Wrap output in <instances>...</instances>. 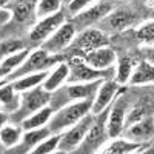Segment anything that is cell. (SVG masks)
Wrapping results in <instances>:
<instances>
[{"instance_id": "34", "label": "cell", "mask_w": 154, "mask_h": 154, "mask_svg": "<svg viewBox=\"0 0 154 154\" xmlns=\"http://www.w3.org/2000/svg\"><path fill=\"white\" fill-rule=\"evenodd\" d=\"M9 19H11V12L9 11H6V9H0V26L2 25H5L6 22H9Z\"/></svg>"}, {"instance_id": "19", "label": "cell", "mask_w": 154, "mask_h": 154, "mask_svg": "<svg viewBox=\"0 0 154 154\" xmlns=\"http://www.w3.org/2000/svg\"><path fill=\"white\" fill-rule=\"evenodd\" d=\"M154 80V71H152V65L148 62H140L136 66L134 71H131L130 79L126 83L130 85H140V83H152Z\"/></svg>"}, {"instance_id": "32", "label": "cell", "mask_w": 154, "mask_h": 154, "mask_svg": "<svg viewBox=\"0 0 154 154\" xmlns=\"http://www.w3.org/2000/svg\"><path fill=\"white\" fill-rule=\"evenodd\" d=\"M136 35H137V38H139L140 42H143V43H152V38H154V25H152V22L143 25V26L136 32Z\"/></svg>"}, {"instance_id": "15", "label": "cell", "mask_w": 154, "mask_h": 154, "mask_svg": "<svg viewBox=\"0 0 154 154\" xmlns=\"http://www.w3.org/2000/svg\"><path fill=\"white\" fill-rule=\"evenodd\" d=\"M134 16L131 14L130 11H123V9H119V11H114V12H108L105 17H102L100 20L103 22L109 29H114V31H120V29H125L128 25H131L134 22Z\"/></svg>"}, {"instance_id": "28", "label": "cell", "mask_w": 154, "mask_h": 154, "mask_svg": "<svg viewBox=\"0 0 154 154\" xmlns=\"http://www.w3.org/2000/svg\"><path fill=\"white\" fill-rule=\"evenodd\" d=\"M60 136L62 134H56L53 137H46L43 139L42 142H38L32 149H29V152L32 154H48V152H53L57 149V145H59V140H60Z\"/></svg>"}, {"instance_id": "24", "label": "cell", "mask_w": 154, "mask_h": 154, "mask_svg": "<svg viewBox=\"0 0 154 154\" xmlns=\"http://www.w3.org/2000/svg\"><path fill=\"white\" fill-rule=\"evenodd\" d=\"M22 139V128L12 126V125H3L0 128V143L5 148L16 146Z\"/></svg>"}, {"instance_id": "23", "label": "cell", "mask_w": 154, "mask_h": 154, "mask_svg": "<svg viewBox=\"0 0 154 154\" xmlns=\"http://www.w3.org/2000/svg\"><path fill=\"white\" fill-rule=\"evenodd\" d=\"M49 134H51V130L46 125L40 126V128H34V130L25 131V134L22 136L23 146H26V151H28V148H34L38 142H42V140L46 139Z\"/></svg>"}, {"instance_id": "26", "label": "cell", "mask_w": 154, "mask_h": 154, "mask_svg": "<svg viewBox=\"0 0 154 154\" xmlns=\"http://www.w3.org/2000/svg\"><path fill=\"white\" fill-rule=\"evenodd\" d=\"M142 143L140 142H128V140H116L112 142L106 149H103V152L106 154H123V152H133L137 151Z\"/></svg>"}, {"instance_id": "31", "label": "cell", "mask_w": 154, "mask_h": 154, "mask_svg": "<svg viewBox=\"0 0 154 154\" xmlns=\"http://www.w3.org/2000/svg\"><path fill=\"white\" fill-rule=\"evenodd\" d=\"M23 49V43L20 40H6V42H2L0 43V59L2 57H8L11 54L17 53V51Z\"/></svg>"}, {"instance_id": "18", "label": "cell", "mask_w": 154, "mask_h": 154, "mask_svg": "<svg viewBox=\"0 0 154 154\" xmlns=\"http://www.w3.org/2000/svg\"><path fill=\"white\" fill-rule=\"evenodd\" d=\"M108 12H111V5L106 2H102V3H97L89 9H86L85 12L77 14L75 22H79L80 25H89L96 20H100L102 17H105Z\"/></svg>"}, {"instance_id": "16", "label": "cell", "mask_w": 154, "mask_h": 154, "mask_svg": "<svg viewBox=\"0 0 154 154\" xmlns=\"http://www.w3.org/2000/svg\"><path fill=\"white\" fill-rule=\"evenodd\" d=\"M69 74V68L68 63H59L54 68V71L46 75V79L43 80V89L48 93H54L56 89H59L62 86V83L66 82V77Z\"/></svg>"}, {"instance_id": "38", "label": "cell", "mask_w": 154, "mask_h": 154, "mask_svg": "<svg viewBox=\"0 0 154 154\" xmlns=\"http://www.w3.org/2000/svg\"><path fill=\"white\" fill-rule=\"evenodd\" d=\"M6 82H8V80H6V79H3V80H2V82H0V86H2V85H5V83H6Z\"/></svg>"}, {"instance_id": "14", "label": "cell", "mask_w": 154, "mask_h": 154, "mask_svg": "<svg viewBox=\"0 0 154 154\" xmlns=\"http://www.w3.org/2000/svg\"><path fill=\"white\" fill-rule=\"evenodd\" d=\"M103 80H91V82H79L66 86V96L68 99H88L94 97L96 91L102 85Z\"/></svg>"}, {"instance_id": "39", "label": "cell", "mask_w": 154, "mask_h": 154, "mask_svg": "<svg viewBox=\"0 0 154 154\" xmlns=\"http://www.w3.org/2000/svg\"><path fill=\"white\" fill-rule=\"evenodd\" d=\"M0 109H2V103H0Z\"/></svg>"}, {"instance_id": "6", "label": "cell", "mask_w": 154, "mask_h": 154, "mask_svg": "<svg viewBox=\"0 0 154 154\" xmlns=\"http://www.w3.org/2000/svg\"><path fill=\"white\" fill-rule=\"evenodd\" d=\"M23 93L25 94L20 97V105L16 109L17 111V114H16L17 120H23L25 117L31 116L37 109L43 108L51 99V93L45 91L43 86H40V85H37V86L28 89V91H23Z\"/></svg>"}, {"instance_id": "10", "label": "cell", "mask_w": 154, "mask_h": 154, "mask_svg": "<svg viewBox=\"0 0 154 154\" xmlns=\"http://www.w3.org/2000/svg\"><path fill=\"white\" fill-rule=\"evenodd\" d=\"M65 23V14L62 11H57L54 14H51L48 17H43L29 32V38L32 42H43L45 38H48L59 26Z\"/></svg>"}, {"instance_id": "21", "label": "cell", "mask_w": 154, "mask_h": 154, "mask_svg": "<svg viewBox=\"0 0 154 154\" xmlns=\"http://www.w3.org/2000/svg\"><path fill=\"white\" fill-rule=\"evenodd\" d=\"M49 72L46 71H38V72H34V74H29V75H23V77H19V79L12 80V88L16 91H28V89L37 86L43 83V80L46 79V75Z\"/></svg>"}, {"instance_id": "9", "label": "cell", "mask_w": 154, "mask_h": 154, "mask_svg": "<svg viewBox=\"0 0 154 154\" xmlns=\"http://www.w3.org/2000/svg\"><path fill=\"white\" fill-rule=\"evenodd\" d=\"M74 37H75L74 25L72 23H63L62 26H59L48 38H45L40 45V48L51 56H57L65 48L69 46V43L72 42Z\"/></svg>"}, {"instance_id": "2", "label": "cell", "mask_w": 154, "mask_h": 154, "mask_svg": "<svg viewBox=\"0 0 154 154\" xmlns=\"http://www.w3.org/2000/svg\"><path fill=\"white\" fill-rule=\"evenodd\" d=\"M109 105L103 111H100L97 114V119H94L93 123L89 125L85 137L82 139V142L79 143V146L75 148V152H96V151H99V148L102 145H103V142L108 137L106 120H108Z\"/></svg>"}, {"instance_id": "25", "label": "cell", "mask_w": 154, "mask_h": 154, "mask_svg": "<svg viewBox=\"0 0 154 154\" xmlns=\"http://www.w3.org/2000/svg\"><path fill=\"white\" fill-rule=\"evenodd\" d=\"M28 54H29V49H26V48H23V49H20V51H17V53H14V54H11V56H8L3 62H2V65H0V68H2L6 74H9L11 71H14L16 68H19L22 63L25 62V59L28 57Z\"/></svg>"}, {"instance_id": "12", "label": "cell", "mask_w": 154, "mask_h": 154, "mask_svg": "<svg viewBox=\"0 0 154 154\" xmlns=\"http://www.w3.org/2000/svg\"><path fill=\"white\" fill-rule=\"evenodd\" d=\"M82 59L86 65L93 66L96 69H108V68H112L116 62V51L106 45V46L96 48L93 51H89V53L83 54Z\"/></svg>"}, {"instance_id": "33", "label": "cell", "mask_w": 154, "mask_h": 154, "mask_svg": "<svg viewBox=\"0 0 154 154\" xmlns=\"http://www.w3.org/2000/svg\"><path fill=\"white\" fill-rule=\"evenodd\" d=\"M94 0H72V2L69 3V12H72V14H79V12L89 3H93Z\"/></svg>"}, {"instance_id": "30", "label": "cell", "mask_w": 154, "mask_h": 154, "mask_svg": "<svg viewBox=\"0 0 154 154\" xmlns=\"http://www.w3.org/2000/svg\"><path fill=\"white\" fill-rule=\"evenodd\" d=\"M143 117H146V106L145 105L140 103V105L134 106L133 109H128L125 122H123V130L126 126H130V125H133V123H136L139 120H142Z\"/></svg>"}, {"instance_id": "7", "label": "cell", "mask_w": 154, "mask_h": 154, "mask_svg": "<svg viewBox=\"0 0 154 154\" xmlns=\"http://www.w3.org/2000/svg\"><path fill=\"white\" fill-rule=\"evenodd\" d=\"M108 43H109V40L102 31L89 28V29L82 31L77 37H74L68 48L74 56L82 57L83 54L89 53V51H93L96 48H100V46H106Z\"/></svg>"}, {"instance_id": "3", "label": "cell", "mask_w": 154, "mask_h": 154, "mask_svg": "<svg viewBox=\"0 0 154 154\" xmlns=\"http://www.w3.org/2000/svg\"><path fill=\"white\" fill-rule=\"evenodd\" d=\"M68 68H69V74L66 77L68 83H79V82H91V80H106L111 79L114 69L108 68V69H96L93 66L86 65L82 57H71L68 62Z\"/></svg>"}, {"instance_id": "27", "label": "cell", "mask_w": 154, "mask_h": 154, "mask_svg": "<svg viewBox=\"0 0 154 154\" xmlns=\"http://www.w3.org/2000/svg\"><path fill=\"white\" fill-rule=\"evenodd\" d=\"M57 11H60V0H38L35 5V16L40 19L48 17Z\"/></svg>"}, {"instance_id": "20", "label": "cell", "mask_w": 154, "mask_h": 154, "mask_svg": "<svg viewBox=\"0 0 154 154\" xmlns=\"http://www.w3.org/2000/svg\"><path fill=\"white\" fill-rule=\"evenodd\" d=\"M38 0H12V16L17 22H28L34 14V8Z\"/></svg>"}, {"instance_id": "17", "label": "cell", "mask_w": 154, "mask_h": 154, "mask_svg": "<svg viewBox=\"0 0 154 154\" xmlns=\"http://www.w3.org/2000/svg\"><path fill=\"white\" fill-rule=\"evenodd\" d=\"M54 109L51 106H43L40 109H37L35 112H32L31 116L25 117L22 120V130L23 131H28V130H34V128H40V126H45L48 123V120L51 119Z\"/></svg>"}, {"instance_id": "5", "label": "cell", "mask_w": 154, "mask_h": 154, "mask_svg": "<svg viewBox=\"0 0 154 154\" xmlns=\"http://www.w3.org/2000/svg\"><path fill=\"white\" fill-rule=\"evenodd\" d=\"M126 91L125 88H120L117 96L114 99V103L109 105V112H108V120H106V131H108V137H119L120 133L123 131V122L126 117V112L130 109V102L128 97L123 96V93Z\"/></svg>"}, {"instance_id": "35", "label": "cell", "mask_w": 154, "mask_h": 154, "mask_svg": "<svg viewBox=\"0 0 154 154\" xmlns=\"http://www.w3.org/2000/svg\"><path fill=\"white\" fill-rule=\"evenodd\" d=\"M6 120H8V114H6L3 109H0V128L6 123Z\"/></svg>"}, {"instance_id": "36", "label": "cell", "mask_w": 154, "mask_h": 154, "mask_svg": "<svg viewBox=\"0 0 154 154\" xmlns=\"http://www.w3.org/2000/svg\"><path fill=\"white\" fill-rule=\"evenodd\" d=\"M12 2V0H0V9H2V8H5L6 5H9Z\"/></svg>"}, {"instance_id": "37", "label": "cell", "mask_w": 154, "mask_h": 154, "mask_svg": "<svg viewBox=\"0 0 154 154\" xmlns=\"http://www.w3.org/2000/svg\"><path fill=\"white\" fill-rule=\"evenodd\" d=\"M6 75H8V74H6V72L2 69V68H0V82H2V80L5 79V77H6Z\"/></svg>"}, {"instance_id": "4", "label": "cell", "mask_w": 154, "mask_h": 154, "mask_svg": "<svg viewBox=\"0 0 154 154\" xmlns=\"http://www.w3.org/2000/svg\"><path fill=\"white\" fill-rule=\"evenodd\" d=\"M62 60L60 56H51L48 54L46 51H43L42 48L40 49H35L32 53L28 54V57L25 59V62L19 68H16L14 71H11L8 75H6V80H16L19 77H23L25 74H29V72H38L51 65H54L56 62Z\"/></svg>"}, {"instance_id": "8", "label": "cell", "mask_w": 154, "mask_h": 154, "mask_svg": "<svg viewBox=\"0 0 154 154\" xmlns=\"http://www.w3.org/2000/svg\"><path fill=\"white\" fill-rule=\"evenodd\" d=\"M93 120H94L93 114H86L79 122H75L74 125H71L68 128V131H65L60 136L57 151L59 152H72V151H75V148L79 146V143L82 142V139L85 137V134L88 131L89 125L93 123Z\"/></svg>"}, {"instance_id": "29", "label": "cell", "mask_w": 154, "mask_h": 154, "mask_svg": "<svg viewBox=\"0 0 154 154\" xmlns=\"http://www.w3.org/2000/svg\"><path fill=\"white\" fill-rule=\"evenodd\" d=\"M131 71H133V60L130 57H120L117 65V72H116V82L119 85H125L130 79Z\"/></svg>"}, {"instance_id": "1", "label": "cell", "mask_w": 154, "mask_h": 154, "mask_svg": "<svg viewBox=\"0 0 154 154\" xmlns=\"http://www.w3.org/2000/svg\"><path fill=\"white\" fill-rule=\"evenodd\" d=\"M93 100H94V97L82 99L79 102H74V103L59 109L54 116H51L49 125H48L51 133H59L62 130H66V128H69L75 122H79L83 116L89 114Z\"/></svg>"}, {"instance_id": "22", "label": "cell", "mask_w": 154, "mask_h": 154, "mask_svg": "<svg viewBox=\"0 0 154 154\" xmlns=\"http://www.w3.org/2000/svg\"><path fill=\"white\" fill-rule=\"evenodd\" d=\"M0 103L5 106L6 111H16L20 105V97L16 94V89L12 88V83H5L0 88Z\"/></svg>"}, {"instance_id": "13", "label": "cell", "mask_w": 154, "mask_h": 154, "mask_svg": "<svg viewBox=\"0 0 154 154\" xmlns=\"http://www.w3.org/2000/svg\"><path fill=\"white\" fill-rule=\"evenodd\" d=\"M152 116L149 117H143L142 120H139L130 126H126V137L133 139L136 142H140V140H148L152 137Z\"/></svg>"}, {"instance_id": "11", "label": "cell", "mask_w": 154, "mask_h": 154, "mask_svg": "<svg viewBox=\"0 0 154 154\" xmlns=\"http://www.w3.org/2000/svg\"><path fill=\"white\" fill-rule=\"evenodd\" d=\"M119 89H120V86H119V83L116 80L106 79L105 82H102V85L99 86V89L96 91L93 105H91V111H89V112H91L93 116H97L100 111H103L112 102V99L117 96Z\"/></svg>"}]
</instances>
